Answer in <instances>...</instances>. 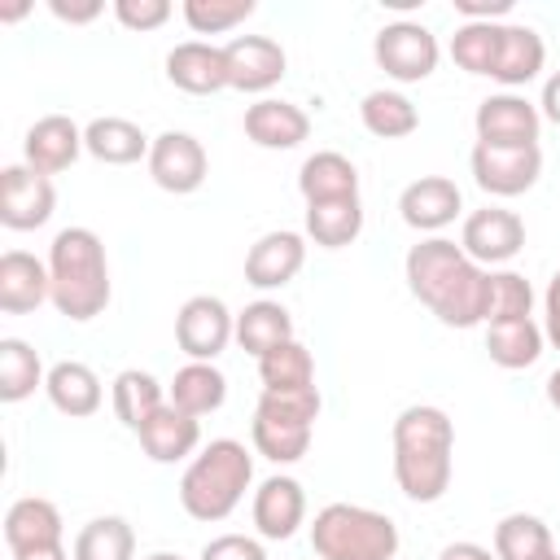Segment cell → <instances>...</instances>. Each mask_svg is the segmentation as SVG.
Returning <instances> with one entry per match:
<instances>
[{"label":"cell","mask_w":560,"mask_h":560,"mask_svg":"<svg viewBox=\"0 0 560 560\" xmlns=\"http://www.w3.org/2000/svg\"><path fill=\"white\" fill-rule=\"evenodd\" d=\"M547 337H542V324L529 319H503V324H486V354L490 363L508 368V372H521L529 363H538Z\"/></svg>","instance_id":"cell-30"},{"label":"cell","mask_w":560,"mask_h":560,"mask_svg":"<svg viewBox=\"0 0 560 560\" xmlns=\"http://www.w3.org/2000/svg\"><path fill=\"white\" fill-rule=\"evenodd\" d=\"M223 61H228V88L236 92H267L284 79L289 57L280 48V39L271 35H236L223 44Z\"/></svg>","instance_id":"cell-14"},{"label":"cell","mask_w":560,"mask_h":560,"mask_svg":"<svg viewBox=\"0 0 560 560\" xmlns=\"http://www.w3.org/2000/svg\"><path fill=\"white\" fill-rule=\"evenodd\" d=\"M61 534H66V525H61V512H57L52 499L26 494V499H18L4 512V542H9V551L52 547V542H61Z\"/></svg>","instance_id":"cell-27"},{"label":"cell","mask_w":560,"mask_h":560,"mask_svg":"<svg viewBox=\"0 0 560 560\" xmlns=\"http://www.w3.org/2000/svg\"><path fill=\"white\" fill-rule=\"evenodd\" d=\"M149 136L131 122V118H118V114H105V118H92L83 127V149L105 162V166H131L140 158H149Z\"/></svg>","instance_id":"cell-26"},{"label":"cell","mask_w":560,"mask_h":560,"mask_svg":"<svg viewBox=\"0 0 560 560\" xmlns=\"http://www.w3.org/2000/svg\"><path fill=\"white\" fill-rule=\"evenodd\" d=\"M48 276H52V306L88 324L109 306V258L92 228H61L48 245Z\"/></svg>","instance_id":"cell-3"},{"label":"cell","mask_w":560,"mask_h":560,"mask_svg":"<svg viewBox=\"0 0 560 560\" xmlns=\"http://www.w3.org/2000/svg\"><path fill=\"white\" fill-rule=\"evenodd\" d=\"M201 560H267V551L249 534H219L201 547Z\"/></svg>","instance_id":"cell-42"},{"label":"cell","mask_w":560,"mask_h":560,"mask_svg":"<svg viewBox=\"0 0 560 560\" xmlns=\"http://www.w3.org/2000/svg\"><path fill=\"white\" fill-rule=\"evenodd\" d=\"M166 398L179 407V411H188V416H210V411H219L223 402H228V376L214 368V363H197V359H188L179 372H175V381L166 385Z\"/></svg>","instance_id":"cell-29"},{"label":"cell","mask_w":560,"mask_h":560,"mask_svg":"<svg viewBox=\"0 0 560 560\" xmlns=\"http://www.w3.org/2000/svg\"><path fill=\"white\" fill-rule=\"evenodd\" d=\"M547 66V44L534 26L525 22H503V39H499V66H494V83L503 92H516L525 83H534Z\"/></svg>","instance_id":"cell-23"},{"label":"cell","mask_w":560,"mask_h":560,"mask_svg":"<svg viewBox=\"0 0 560 560\" xmlns=\"http://www.w3.org/2000/svg\"><path fill=\"white\" fill-rule=\"evenodd\" d=\"M472 131H477V144H494V149H525V144H538V131H542V114L529 96L521 92H490L477 114H472Z\"/></svg>","instance_id":"cell-9"},{"label":"cell","mask_w":560,"mask_h":560,"mask_svg":"<svg viewBox=\"0 0 560 560\" xmlns=\"http://www.w3.org/2000/svg\"><path fill=\"white\" fill-rule=\"evenodd\" d=\"M79 153H88L83 149V127L74 118H66V114H44L22 136V162L35 166L39 175L70 171L79 162Z\"/></svg>","instance_id":"cell-15"},{"label":"cell","mask_w":560,"mask_h":560,"mask_svg":"<svg viewBox=\"0 0 560 560\" xmlns=\"http://www.w3.org/2000/svg\"><path fill=\"white\" fill-rule=\"evenodd\" d=\"M74 560H136V529L122 516H96L74 534Z\"/></svg>","instance_id":"cell-37"},{"label":"cell","mask_w":560,"mask_h":560,"mask_svg":"<svg viewBox=\"0 0 560 560\" xmlns=\"http://www.w3.org/2000/svg\"><path fill=\"white\" fill-rule=\"evenodd\" d=\"M534 315V289L521 271L499 267L490 271V311L486 324H503V319H529Z\"/></svg>","instance_id":"cell-40"},{"label":"cell","mask_w":560,"mask_h":560,"mask_svg":"<svg viewBox=\"0 0 560 560\" xmlns=\"http://www.w3.org/2000/svg\"><path fill=\"white\" fill-rule=\"evenodd\" d=\"M298 192L306 206H319V201H346V197H359V166L337 153V149H319L302 162L298 171Z\"/></svg>","instance_id":"cell-24"},{"label":"cell","mask_w":560,"mask_h":560,"mask_svg":"<svg viewBox=\"0 0 560 560\" xmlns=\"http://www.w3.org/2000/svg\"><path fill=\"white\" fill-rule=\"evenodd\" d=\"M258 381H262V389H276V394L315 389V359H311V350L293 337V341H284V346H276L271 354L258 359Z\"/></svg>","instance_id":"cell-38"},{"label":"cell","mask_w":560,"mask_h":560,"mask_svg":"<svg viewBox=\"0 0 560 560\" xmlns=\"http://www.w3.org/2000/svg\"><path fill=\"white\" fill-rule=\"evenodd\" d=\"M538 114H542L547 122H556V127H560V70H556V74H547L542 96H538Z\"/></svg>","instance_id":"cell-47"},{"label":"cell","mask_w":560,"mask_h":560,"mask_svg":"<svg viewBox=\"0 0 560 560\" xmlns=\"http://www.w3.org/2000/svg\"><path fill=\"white\" fill-rule=\"evenodd\" d=\"M144 166H149V179L162 192H175V197L197 192L206 184V175H210V158H206L201 140L188 136V131H162V136H153Z\"/></svg>","instance_id":"cell-11"},{"label":"cell","mask_w":560,"mask_h":560,"mask_svg":"<svg viewBox=\"0 0 560 560\" xmlns=\"http://www.w3.org/2000/svg\"><path fill=\"white\" fill-rule=\"evenodd\" d=\"M52 210H57L52 175H39L26 162L0 171V223L9 232H35L52 219Z\"/></svg>","instance_id":"cell-10"},{"label":"cell","mask_w":560,"mask_h":560,"mask_svg":"<svg viewBox=\"0 0 560 560\" xmlns=\"http://www.w3.org/2000/svg\"><path fill=\"white\" fill-rule=\"evenodd\" d=\"M44 381H48V372L39 363V350L22 337H4L0 341V402H22Z\"/></svg>","instance_id":"cell-35"},{"label":"cell","mask_w":560,"mask_h":560,"mask_svg":"<svg viewBox=\"0 0 560 560\" xmlns=\"http://www.w3.org/2000/svg\"><path fill=\"white\" fill-rule=\"evenodd\" d=\"M315 560H398L394 516L363 503H328L311 521Z\"/></svg>","instance_id":"cell-5"},{"label":"cell","mask_w":560,"mask_h":560,"mask_svg":"<svg viewBox=\"0 0 560 560\" xmlns=\"http://www.w3.org/2000/svg\"><path fill=\"white\" fill-rule=\"evenodd\" d=\"M26 9H31V4H9V9H4V13H0V22H18V18H22V13H26Z\"/></svg>","instance_id":"cell-50"},{"label":"cell","mask_w":560,"mask_h":560,"mask_svg":"<svg viewBox=\"0 0 560 560\" xmlns=\"http://www.w3.org/2000/svg\"><path fill=\"white\" fill-rule=\"evenodd\" d=\"M551 560H560V556H551Z\"/></svg>","instance_id":"cell-52"},{"label":"cell","mask_w":560,"mask_h":560,"mask_svg":"<svg viewBox=\"0 0 560 560\" xmlns=\"http://www.w3.org/2000/svg\"><path fill=\"white\" fill-rule=\"evenodd\" d=\"M306 262V236L293 228L262 232L245 254V284L254 289H284Z\"/></svg>","instance_id":"cell-17"},{"label":"cell","mask_w":560,"mask_h":560,"mask_svg":"<svg viewBox=\"0 0 560 560\" xmlns=\"http://www.w3.org/2000/svg\"><path fill=\"white\" fill-rule=\"evenodd\" d=\"M144 560H184L179 551H153V556H144Z\"/></svg>","instance_id":"cell-51"},{"label":"cell","mask_w":560,"mask_h":560,"mask_svg":"<svg viewBox=\"0 0 560 560\" xmlns=\"http://www.w3.org/2000/svg\"><path fill=\"white\" fill-rule=\"evenodd\" d=\"M284 341H293V315H289L280 302L258 298V302H249L245 311H236V346H241L245 354L262 359V354H271V350L284 346Z\"/></svg>","instance_id":"cell-28"},{"label":"cell","mask_w":560,"mask_h":560,"mask_svg":"<svg viewBox=\"0 0 560 560\" xmlns=\"http://www.w3.org/2000/svg\"><path fill=\"white\" fill-rule=\"evenodd\" d=\"M44 302H52V276L48 262L26 249L0 254V311L4 315H31Z\"/></svg>","instance_id":"cell-19"},{"label":"cell","mask_w":560,"mask_h":560,"mask_svg":"<svg viewBox=\"0 0 560 560\" xmlns=\"http://www.w3.org/2000/svg\"><path fill=\"white\" fill-rule=\"evenodd\" d=\"M459 210H464V192L446 175H420V179H411L398 192L402 223L416 228V232H429V236H438L442 228H451L459 219Z\"/></svg>","instance_id":"cell-16"},{"label":"cell","mask_w":560,"mask_h":560,"mask_svg":"<svg viewBox=\"0 0 560 560\" xmlns=\"http://www.w3.org/2000/svg\"><path fill=\"white\" fill-rule=\"evenodd\" d=\"M319 407H324L319 389H289V394L262 389V398L254 407V424H249L254 451L271 464H298L311 451Z\"/></svg>","instance_id":"cell-6"},{"label":"cell","mask_w":560,"mask_h":560,"mask_svg":"<svg viewBox=\"0 0 560 560\" xmlns=\"http://www.w3.org/2000/svg\"><path fill=\"white\" fill-rule=\"evenodd\" d=\"M459 249L477 262V267H503L525 249V223L516 210L503 206H481L464 219L459 228Z\"/></svg>","instance_id":"cell-12"},{"label":"cell","mask_w":560,"mask_h":560,"mask_svg":"<svg viewBox=\"0 0 560 560\" xmlns=\"http://www.w3.org/2000/svg\"><path fill=\"white\" fill-rule=\"evenodd\" d=\"M359 232H363V201L359 197L306 206V236L319 249H346L359 241Z\"/></svg>","instance_id":"cell-34"},{"label":"cell","mask_w":560,"mask_h":560,"mask_svg":"<svg viewBox=\"0 0 560 560\" xmlns=\"http://www.w3.org/2000/svg\"><path fill=\"white\" fill-rule=\"evenodd\" d=\"M547 402H551V407L560 411V368H556V372L547 376Z\"/></svg>","instance_id":"cell-49"},{"label":"cell","mask_w":560,"mask_h":560,"mask_svg":"<svg viewBox=\"0 0 560 560\" xmlns=\"http://www.w3.org/2000/svg\"><path fill=\"white\" fill-rule=\"evenodd\" d=\"M13 560H74L66 551V542H52V547H26V551H9Z\"/></svg>","instance_id":"cell-48"},{"label":"cell","mask_w":560,"mask_h":560,"mask_svg":"<svg viewBox=\"0 0 560 560\" xmlns=\"http://www.w3.org/2000/svg\"><path fill=\"white\" fill-rule=\"evenodd\" d=\"M136 438H140V446H144V455H149L153 464H179V459L197 455V446H201V420L188 416V411H179V407L166 398V407H158V411L140 424Z\"/></svg>","instance_id":"cell-21"},{"label":"cell","mask_w":560,"mask_h":560,"mask_svg":"<svg viewBox=\"0 0 560 560\" xmlns=\"http://www.w3.org/2000/svg\"><path fill=\"white\" fill-rule=\"evenodd\" d=\"M438 560H499L490 547H481V542H468V538H459V542H446L442 551H438Z\"/></svg>","instance_id":"cell-46"},{"label":"cell","mask_w":560,"mask_h":560,"mask_svg":"<svg viewBox=\"0 0 560 560\" xmlns=\"http://www.w3.org/2000/svg\"><path fill=\"white\" fill-rule=\"evenodd\" d=\"M468 171H472V179H477L481 192H490V197H521L542 175V149L538 144H525V149L472 144Z\"/></svg>","instance_id":"cell-13"},{"label":"cell","mask_w":560,"mask_h":560,"mask_svg":"<svg viewBox=\"0 0 560 560\" xmlns=\"http://www.w3.org/2000/svg\"><path fill=\"white\" fill-rule=\"evenodd\" d=\"M407 289L420 306H429L446 328H477L490 311V271L477 267L455 241L424 236L402 258Z\"/></svg>","instance_id":"cell-1"},{"label":"cell","mask_w":560,"mask_h":560,"mask_svg":"<svg viewBox=\"0 0 560 560\" xmlns=\"http://www.w3.org/2000/svg\"><path fill=\"white\" fill-rule=\"evenodd\" d=\"M249 486H254V455L245 451V442L214 438L188 459V468L179 477V508L192 521L214 525L241 508Z\"/></svg>","instance_id":"cell-4"},{"label":"cell","mask_w":560,"mask_h":560,"mask_svg":"<svg viewBox=\"0 0 560 560\" xmlns=\"http://www.w3.org/2000/svg\"><path fill=\"white\" fill-rule=\"evenodd\" d=\"M372 57H376V66H381L389 79H398V83H420V79H429V74L438 70L442 44H438V35H433L424 22L398 18V22H385V26L376 31Z\"/></svg>","instance_id":"cell-7"},{"label":"cell","mask_w":560,"mask_h":560,"mask_svg":"<svg viewBox=\"0 0 560 560\" xmlns=\"http://www.w3.org/2000/svg\"><path fill=\"white\" fill-rule=\"evenodd\" d=\"M228 341H236V315L228 311L223 298L197 293V298H188V302L179 306V315H175V346H179L188 359L214 363V359L228 350Z\"/></svg>","instance_id":"cell-8"},{"label":"cell","mask_w":560,"mask_h":560,"mask_svg":"<svg viewBox=\"0 0 560 560\" xmlns=\"http://www.w3.org/2000/svg\"><path fill=\"white\" fill-rule=\"evenodd\" d=\"M109 407H114V416H118L131 433H140V424H144L158 407H166V389H162V381H158L153 372L122 368V372L114 376V385H109Z\"/></svg>","instance_id":"cell-31"},{"label":"cell","mask_w":560,"mask_h":560,"mask_svg":"<svg viewBox=\"0 0 560 560\" xmlns=\"http://www.w3.org/2000/svg\"><path fill=\"white\" fill-rule=\"evenodd\" d=\"M455 13L464 22H503L512 13V0H455Z\"/></svg>","instance_id":"cell-44"},{"label":"cell","mask_w":560,"mask_h":560,"mask_svg":"<svg viewBox=\"0 0 560 560\" xmlns=\"http://www.w3.org/2000/svg\"><path fill=\"white\" fill-rule=\"evenodd\" d=\"M494 556L499 560H551L556 556V538L547 529L542 516L534 512H508L494 525Z\"/></svg>","instance_id":"cell-33"},{"label":"cell","mask_w":560,"mask_h":560,"mask_svg":"<svg viewBox=\"0 0 560 560\" xmlns=\"http://www.w3.org/2000/svg\"><path fill=\"white\" fill-rule=\"evenodd\" d=\"M359 118L376 140H402V136H411L420 127L416 101L407 92H398V88H372L359 101Z\"/></svg>","instance_id":"cell-32"},{"label":"cell","mask_w":560,"mask_h":560,"mask_svg":"<svg viewBox=\"0 0 560 560\" xmlns=\"http://www.w3.org/2000/svg\"><path fill=\"white\" fill-rule=\"evenodd\" d=\"M171 0H114V18L127 26V31H158L162 22H171Z\"/></svg>","instance_id":"cell-41"},{"label":"cell","mask_w":560,"mask_h":560,"mask_svg":"<svg viewBox=\"0 0 560 560\" xmlns=\"http://www.w3.org/2000/svg\"><path fill=\"white\" fill-rule=\"evenodd\" d=\"M245 136L258 149H298L311 136V118L293 101L258 96L254 105H245Z\"/></svg>","instance_id":"cell-22"},{"label":"cell","mask_w":560,"mask_h":560,"mask_svg":"<svg viewBox=\"0 0 560 560\" xmlns=\"http://www.w3.org/2000/svg\"><path fill=\"white\" fill-rule=\"evenodd\" d=\"M249 516H254V529L262 538H271V542L293 538L298 525L306 521V490H302V481L298 477H284V472L258 481L254 503H249Z\"/></svg>","instance_id":"cell-18"},{"label":"cell","mask_w":560,"mask_h":560,"mask_svg":"<svg viewBox=\"0 0 560 560\" xmlns=\"http://www.w3.org/2000/svg\"><path fill=\"white\" fill-rule=\"evenodd\" d=\"M542 337L560 350V271L547 280V293H542Z\"/></svg>","instance_id":"cell-45"},{"label":"cell","mask_w":560,"mask_h":560,"mask_svg":"<svg viewBox=\"0 0 560 560\" xmlns=\"http://www.w3.org/2000/svg\"><path fill=\"white\" fill-rule=\"evenodd\" d=\"M499 39H503V22H459L455 35H451V61L468 74L494 79Z\"/></svg>","instance_id":"cell-36"},{"label":"cell","mask_w":560,"mask_h":560,"mask_svg":"<svg viewBox=\"0 0 560 560\" xmlns=\"http://www.w3.org/2000/svg\"><path fill=\"white\" fill-rule=\"evenodd\" d=\"M48 13H52L57 22L88 26V22H96V18L105 13V4H101V0H48Z\"/></svg>","instance_id":"cell-43"},{"label":"cell","mask_w":560,"mask_h":560,"mask_svg":"<svg viewBox=\"0 0 560 560\" xmlns=\"http://www.w3.org/2000/svg\"><path fill=\"white\" fill-rule=\"evenodd\" d=\"M394 481L411 503H438L455 472V424L433 402H411L394 420Z\"/></svg>","instance_id":"cell-2"},{"label":"cell","mask_w":560,"mask_h":560,"mask_svg":"<svg viewBox=\"0 0 560 560\" xmlns=\"http://www.w3.org/2000/svg\"><path fill=\"white\" fill-rule=\"evenodd\" d=\"M254 9H258L254 0H184L179 4L192 35H228L245 18H254Z\"/></svg>","instance_id":"cell-39"},{"label":"cell","mask_w":560,"mask_h":560,"mask_svg":"<svg viewBox=\"0 0 560 560\" xmlns=\"http://www.w3.org/2000/svg\"><path fill=\"white\" fill-rule=\"evenodd\" d=\"M44 394L48 402L70 416V420H83V416H96L101 402H105V389H101V376L79 363V359H61L48 368V381H44Z\"/></svg>","instance_id":"cell-25"},{"label":"cell","mask_w":560,"mask_h":560,"mask_svg":"<svg viewBox=\"0 0 560 560\" xmlns=\"http://www.w3.org/2000/svg\"><path fill=\"white\" fill-rule=\"evenodd\" d=\"M166 79L188 96H210L228 88V61L223 48L210 39H184L166 52Z\"/></svg>","instance_id":"cell-20"}]
</instances>
